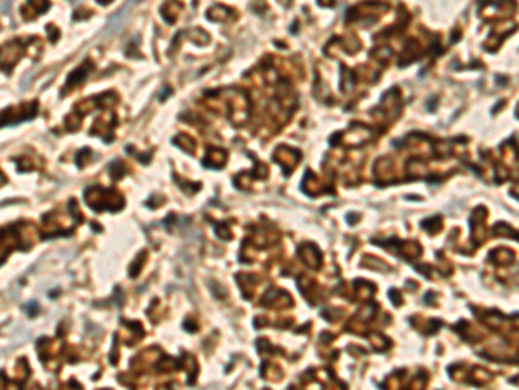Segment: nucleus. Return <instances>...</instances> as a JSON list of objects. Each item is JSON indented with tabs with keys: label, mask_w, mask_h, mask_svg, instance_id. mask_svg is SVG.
<instances>
[{
	"label": "nucleus",
	"mask_w": 519,
	"mask_h": 390,
	"mask_svg": "<svg viewBox=\"0 0 519 390\" xmlns=\"http://www.w3.org/2000/svg\"><path fill=\"white\" fill-rule=\"evenodd\" d=\"M85 201L95 210H120L125 199L116 191H107L103 188H92L85 193Z\"/></svg>",
	"instance_id": "obj_1"
},
{
	"label": "nucleus",
	"mask_w": 519,
	"mask_h": 390,
	"mask_svg": "<svg viewBox=\"0 0 519 390\" xmlns=\"http://www.w3.org/2000/svg\"><path fill=\"white\" fill-rule=\"evenodd\" d=\"M21 52H23V47H21L19 42H11L7 45H4V50H2V56H4L2 58V66H4L5 71H7V68H11V66H14L18 63Z\"/></svg>",
	"instance_id": "obj_5"
},
{
	"label": "nucleus",
	"mask_w": 519,
	"mask_h": 390,
	"mask_svg": "<svg viewBox=\"0 0 519 390\" xmlns=\"http://www.w3.org/2000/svg\"><path fill=\"white\" fill-rule=\"evenodd\" d=\"M144 259H145V253L142 252L141 255L137 257L135 265H133V267H130V274H132V276H137V274H139V271H141V267H142V264H141V262H142V260H144Z\"/></svg>",
	"instance_id": "obj_15"
},
{
	"label": "nucleus",
	"mask_w": 519,
	"mask_h": 390,
	"mask_svg": "<svg viewBox=\"0 0 519 390\" xmlns=\"http://www.w3.org/2000/svg\"><path fill=\"white\" fill-rule=\"evenodd\" d=\"M299 257H301V260H303L307 265H310V267L317 269L318 265H320V252L317 250V246L310 245V243L301 245V248H299Z\"/></svg>",
	"instance_id": "obj_7"
},
{
	"label": "nucleus",
	"mask_w": 519,
	"mask_h": 390,
	"mask_svg": "<svg viewBox=\"0 0 519 390\" xmlns=\"http://www.w3.org/2000/svg\"><path fill=\"white\" fill-rule=\"evenodd\" d=\"M262 303L265 307H289L292 303V299L286 291L273 290V291H267Z\"/></svg>",
	"instance_id": "obj_4"
},
{
	"label": "nucleus",
	"mask_w": 519,
	"mask_h": 390,
	"mask_svg": "<svg viewBox=\"0 0 519 390\" xmlns=\"http://www.w3.org/2000/svg\"><path fill=\"white\" fill-rule=\"evenodd\" d=\"M90 158H92V151L90 150H82L78 153V156H76V163H78L80 167H85Z\"/></svg>",
	"instance_id": "obj_14"
},
{
	"label": "nucleus",
	"mask_w": 519,
	"mask_h": 390,
	"mask_svg": "<svg viewBox=\"0 0 519 390\" xmlns=\"http://www.w3.org/2000/svg\"><path fill=\"white\" fill-rule=\"evenodd\" d=\"M97 2H99V4H109L111 0H97Z\"/></svg>",
	"instance_id": "obj_17"
},
{
	"label": "nucleus",
	"mask_w": 519,
	"mask_h": 390,
	"mask_svg": "<svg viewBox=\"0 0 519 390\" xmlns=\"http://www.w3.org/2000/svg\"><path fill=\"white\" fill-rule=\"evenodd\" d=\"M225 161H227V153L224 150H209L206 158L203 160V163L206 167H211V169H215V167L220 169L222 165H225Z\"/></svg>",
	"instance_id": "obj_8"
},
{
	"label": "nucleus",
	"mask_w": 519,
	"mask_h": 390,
	"mask_svg": "<svg viewBox=\"0 0 519 390\" xmlns=\"http://www.w3.org/2000/svg\"><path fill=\"white\" fill-rule=\"evenodd\" d=\"M215 229H216V234H218L222 239H230V229H228V227L220 226V224H218Z\"/></svg>",
	"instance_id": "obj_16"
},
{
	"label": "nucleus",
	"mask_w": 519,
	"mask_h": 390,
	"mask_svg": "<svg viewBox=\"0 0 519 390\" xmlns=\"http://www.w3.org/2000/svg\"><path fill=\"white\" fill-rule=\"evenodd\" d=\"M125 172H126V169L122 161H113V163L109 165V173L113 175V179H120L122 175H125Z\"/></svg>",
	"instance_id": "obj_12"
},
{
	"label": "nucleus",
	"mask_w": 519,
	"mask_h": 390,
	"mask_svg": "<svg viewBox=\"0 0 519 390\" xmlns=\"http://www.w3.org/2000/svg\"><path fill=\"white\" fill-rule=\"evenodd\" d=\"M178 11H180V5H178L175 0H170L168 4L163 5V9H161V14H163V18L168 21V23H173V21L177 20Z\"/></svg>",
	"instance_id": "obj_9"
},
{
	"label": "nucleus",
	"mask_w": 519,
	"mask_h": 390,
	"mask_svg": "<svg viewBox=\"0 0 519 390\" xmlns=\"http://www.w3.org/2000/svg\"><path fill=\"white\" fill-rule=\"evenodd\" d=\"M228 12H232V9L224 7V5H215L208 11V18L211 21H225L228 20Z\"/></svg>",
	"instance_id": "obj_10"
},
{
	"label": "nucleus",
	"mask_w": 519,
	"mask_h": 390,
	"mask_svg": "<svg viewBox=\"0 0 519 390\" xmlns=\"http://www.w3.org/2000/svg\"><path fill=\"white\" fill-rule=\"evenodd\" d=\"M173 144L178 146L180 150L187 151V153H192V151L196 150V144H194V141L190 137H187V135H178L177 139H173Z\"/></svg>",
	"instance_id": "obj_11"
},
{
	"label": "nucleus",
	"mask_w": 519,
	"mask_h": 390,
	"mask_svg": "<svg viewBox=\"0 0 519 390\" xmlns=\"http://www.w3.org/2000/svg\"><path fill=\"white\" fill-rule=\"evenodd\" d=\"M28 5L33 7V11L40 14V12L49 9V0H28Z\"/></svg>",
	"instance_id": "obj_13"
},
{
	"label": "nucleus",
	"mask_w": 519,
	"mask_h": 390,
	"mask_svg": "<svg viewBox=\"0 0 519 390\" xmlns=\"http://www.w3.org/2000/svg\"><path fill=\"white\" fill-rule=\"evenodd\" d=\"M273 160L277 163H281L282 169H286V175H289L292 172V169L296 167V163L299 161V151L292 150L289 146H281L273 153Z\"/></svg>",
	"instance_id": "obj_3"
},
{
	"label": "nucleus",
	"mask_w": 519,
	"mask_h": 390,
	"mask_svg": "<svg viewBox=\"0 0 519 390\" xmlns=\"http://www.w3.org/2000/svg\"><path fill=\"white\" fill-rule=\"evenodd\" d=\"M37 101L35 103H26L23 106L18 108H9L2 113V125H11V123H18V122H24V120H30L37 115Z\"/></svg>",
	"instance_id": "obj_2"
},
{
	"label": "nucleus",
	"mask_w": 519,
	"mask_h": 390,
	"mask_svg": "<svg viewBox=\"0 0 519 390\" xmlns=\"http://www.w3.org/2000/svg\"><path fill=\"white\" fill-rule=\"evenodd\" d=\"M90 68H92V63L87 61V63H83V65L80 66L78 69H75V71H73L71 75L68 77V80H66V90H69V88H75V87H80V85L83 84V82L87 80L88 73H90Z\"/></svg>",
	"instance_id": "obj_6"
}]
</instances>
